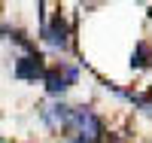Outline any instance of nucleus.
<instances>
[{"instance_id": "nucleus-1", "label": "nucleus", "mask_w": 152, "mask_h": 143, "mask_svg": "<svg viewBox=\"0 0 152 143\" xmlns=\"http://www.w3.org/2000/svg\"><path fill=\"white\" fill-rule=\"evenodd\" d=\"M64 131L79 134V137H73V143H100V137H104V122L88 107H70V119L64 125Z\"/></svg>"}, {"instance_id": "nucleus-3", "label": "nucleus", "mask_w": 152, "mask_h": 143, "mask_svg": "<svg viewBox=\"0 0 152 143\" xmlns=\"http://www.w3.org/2000/svg\"><path fill=\"white\" fill-rule=\"evenodd\" d=\"M43 43L52 46V49H58V52H64L70 46V40H67V24H64V18H61V12L52 18V24H43Z\"/></svg>"}, {"instance_id": "nucleus-5", "label": "nucleus", "mask_w": 152, "mask_h": 143, "mask_svg": "<svg viewBox=\"0 0 152 143\" xmlns=\"http://www.w3.org/2000/svg\"><path fill=\"white\" fill-rule=\"evenodd\" d=\"M149 46L146 43H137V49H134V55H131V67H146L149 64Z\"/></svg>"}, {"instance_id": "nucleus-4", "label": "nucleus", "mask_w": 152, "mask_h": 143, "mask_svg": "<svg viewBox=\"0 0 152 143\" xmlns=\"http://www.w3.org/2000/svg\"><path fill=\"white\" fill-rule=\"evenodd\" d=\"M12 73H15L18 79H31V82L43 79V73H46L43 58H40V55H21V58L15 61V67H12Z\"/></svg>"}, {"instance_id": "nucleus-2", "label": "nucleus", "mask_w": 152, "mask_h": 143, "mask_svg": "<svg viewBox=\"0 0 152 143\" xmlns=\"http://www.w3.org/2000/svg\"><path fill=\"white\" fill-rule=\"evenodd\" d=\"M76 67H67V64H58V67H49L43 73V82H46V92L52 95V98H64L67 95V88L76 82Z\"/></svg>"}]
</instances>
